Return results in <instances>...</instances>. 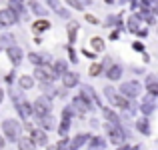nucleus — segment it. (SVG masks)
<instances>
[{
	"label": "nucleus",
	"instance_id": "1",
	"mask_svg": "<svg viewBox=\"0 0 158 150\" xmlns=\"http://www.w3.org/2000/svg\"><path fill=\"white\" fill-rule=\"evenodd\" d=\"M32 112H34L38 118H44V116H50V102L46 98H38L32 106Z\"/></svg>",
	"mask_w": 158,
	"mask_h": 150
},
{
	"label": "nucleus",
	"instance_id": "2",
	"mask_svg": "<svg viewBox=\"0 0 158 150\" xmlns=\"http://www.w3.org/2000/svg\"><path fill=\"white\" fill-rule=\"evenodd\" d=\"M12 100H14V104H16V108H18L20 116H22V118H28V116H30V112H32L30 104H28L24 98H20L18 94H14V92H12Z\"/></svg>",
	"mask_w": 158,
	"mask_h": 150
},
{
	"label": "nucleus",
	"instance_id": "3",
	"mask_svg": "<svg viewBox=\"0 0 158 150\" xmlns=\"http://www.w3.org/2000/svg\"><path fill=\"white\" fill-rule=\"evenodd\" d=\"M2 128H4V134H6L10 140L18 138V134H20V124L18 122H14V120H4Z\"/></svg>",
	"mask_w": 158,
	"mask_h": 150
},
{
	"label": "nucleus",
	"instance_id": "4",
	"mask_svg": "<svg viewBox=\"0 0 158 150\" xmlns=\"http://www.w3.org/2000/svg\"><path fill=\"white\" fill-rule=\"evenodd\" d=\"M106 96H108V102H110L112 106H116V108H128V100L124 98V96H120V94L112 92L110 88H106Z\"/></svg>",
	"mask_w": 158,
	"mask_h": 150
},
{
	"label": "nucleus",
	"instance_id": "5",
	"mask_svg": "<svg viewBox=\"0 0 158 150\" xmlns=\"http://www.w3.org/2000/svg\"><path fill=\"white\" fill-rule=\"evenodd\" d=\"M34 78H38V80H42V82H54L56 80V74H54V70L52 68H36V72H34Z\"/></svg>",
	"mask_w": 158,
	"mask_h": 150
},
{
	"label": "nucleus",
	"instance_id": "6",
	"mask_svg": "<svg viewBox=\"0 0 158 150\" xmlns=\"http://www.w3.org/2000/svg\"><path fill=\"white\" fill-rule=\"evenodd\" d=\"M106 132H108V136H110V142H112V144H122L124 134H122V130H120L118 126H114V124H108V126H106Z\"/></svg>",
	"mask_w": 158,
	"mask_h": 150
},
{
	"label": "nucleus",
	"instance_id": "7",
	"mask_svg": "<svg viewBox=\"0 0 158 150\" xmlns=\"http://www.w3.org/2000/svg\"><path fill=\"white\" fill-rule=\"evenodd\" d=\"M16 22V14L14 10H0V26H12Z\"/></svg>",
	"mask_w": 158,
	"mask_h": 150
},
{
	"label": "nucleus",
	"instance_id": "8",
	"mask_svg": "<svg viewBox=\"0 0 158 150\" xmlns=\"http://www.w3.org/2000/svg\"><path fill=\"white\" fill-rule=\"evenodd\" d=\"M122 92L126 94V96H138V92H140V84L138 82H126V84H122ZM124 96V98H126Z\"/></svg>",
	"mask_w": 158,
	"mask_h": 150
},
{
	"label": "nucleus",
	"instance_id": "9",
	"mask_svg": "<svg viewBox=\"0 0 158 150\" xmlns=\"http://www.w3.org/2000/svg\"><path fill=\"white\" fill-rule=\"evenodd\" d=\"M28 130H30V136H32V142H36V144H46V134H44L40 128H32V126H28Z\"/></svg>",
	"mask_w": 158,
	"mask_h": 150
},
{
	"label": "nucleus",
	"instance_id": "10",
	"mask_svg": "<svg viewBox=\"0 0 158 150\" xmlns=\"http://www.w3.org/2000/svg\"><path fill=\"white\" fill-rule=\"evenodd\" d=\"M74 106L80 108L82 112H88L90 108H92V102H88L86 96H78V98H74Z\"/></svg>",
	"mask_w": 158,
	"mask_h": 150
},
{
	"label": "nucleus",
	"instance_id": "11",
	"mask_svg": "<svg viewBox=\"0 0 158 150\" xmlns=\"http://www.w3.org/2000/svg\"><path fill=\"white\" fill-rule=\"evenodd\" d=\"M76 84H78V74L66 72L64 74V86H66V88H72V86H76Z\"/></svg>",
	"mask_w": 158,
	"mask_h": 150
},
{
	"label": "nucleus",
	"instance_id": "12",
	"mask_svg": "<svg viewBox=\"0 0 158 150\" xmlns=\"http://www.w3.org/2000/svg\"><path fill=\"white\" fill-rule=\"evenodd\" d=\"M8 56L12 58L14 64H20V60H22V52H20V48H14V46L8 48Z\"/></svg>",
	"mask_w": 158,
	"mask_h": 150
},
{
	"label": "nucleus",
	"instance_id": "13",
	"mask_svg": "<svg viewBox=\"0 0 158 150\" xmlns=\"http://www.w3.org/2000/svg\"><path fill=\"white\" fill-rule=\"evenodd\" d=\"M120 74H122V68L118 64H112V68H108V78L110 80H118Z\"/></svg>",
	"mask_w": 158,
	"mask_h": 150
},
{
	"label": "nucleus",
	"instance_id": "14",
	"mask_svg": "<svg viewBox=\"0 0 158 150\" xmlns=\"http://www.w3.org/2000/svg\"><path fill=\"white\" fill-rule=\"evenodd\" d=\"M48 28H50V22H48V20H38V22L32 24V30L34 32H42V30H48Z\"/></svg>",
	"mask_w": 158,
	"mask_h": 150
},
{
	"label": "nucleus",
	"instance_id": "15",
	"mask_svg": "<svg viewBox=\"0 0 158 150\" xmlns=\"http://www.w3.org/2000/svg\"><path fill=\"white\" fill-rule=\"evenodd\" d=\"M18 148L20 150H34V142L30 138H20L18 140Z\"/></svg>",
	"mask_w": 158,
	"mask_h": 150
},
{
	"label": "nucleus",
	"instance_id": "16",
	"mask_svg": "<svg viewBox=\"0 0 158 150\" xmlns=\"http://www.w3.org/2000/svg\"><path fill=\"white\" fill-rule=\"evenodd\" d=\"M86 138H88V136H86V134H80V136H76V138L72 140V144H70V146H68V150H76V148L80 146V144L84 142Z\"/></svg>",
	"mask_w": 158,
	"mask_h": 150
},
{
	"label": "nucleus",
	"instance_id": "17",
	"mask_svg": "<svg viewBox=\"0 0 158 150\" xmlns=\"http://www.w3.org/2000/svg\"><path fill=\"white\" fill-rule=\"evenodd\" d=\"M76 30H78V24H76V22H70V26H68V36H70V42H74V38H76Z\"/></svg>",
	"mask_w": 158,
	"mask_h": 150
},
{
	"label": "nucleus",
	"instance_id": "18",
	"mask_svg": "<svg viewBox=\"0 0 158 150\" xmlns=\"http://www.w3.org/2000/svg\"><path fill=\"white\" fill-rule=\"evenodd\" d=\"M32 84H34V82H32L30 76H22V78H20V86H22V88H30Z\"/></svg>",
	"mask_w": 158,
	"mask_h": 150
},
{
	"label": "nucleus",
	"instance_id": "19",
	"mask_svg": "<svg viewBox=\"0 0 158 150\" xmlns=\"http://www.w3.org/2000/svg\"><path fill=\"white\" fill-rule=\"evenodd\" d=\"M40 122H42V126H44V128H52V126H54L52 116H44V118H40Z\"/></svg>",
	"mask_w": 158,
	"mask_h": 150
},
{
	"label": "nucleus",
	"instance_id": "20",
	"mask_svg": "<svg viewBox=\"0 0 158 150\" xmlns=\"http://www.w3.org/2000/svg\"><path fill=\"white\" fill-rule=\"evenodd\" d=\"M52 70H54V74H56V76H58V74H60V72H64V70H66V64H64V62H56Z\"/></svg>",
	"mask_w": 158,
	"mask_h": 150
},
{
	"label": "nucleus",
	"instance_id": "21",
	"mask_svg": "<svg viewBox=\"0 0 158 150\" xmlns=\"http://www.w3.org/2000/svg\"><path fill=\"white\" fill-rule=\"evenodd\" d=\"M30 60L34 62V64H38V68H40V66L44 64V58L40 56V54H30Z\"/></svg>",
	"mask_w": 158,
	"mask_h": 150
},
{
	"label": "nucleus",
	"instance_id": "22",
	"mask_svg": "<svg viewBox=\"0 0 158 150\" xmlns=\"http://www.w3.org/2000/svg\"><path fill=\"white\" fill-rule=\"evenodd\" d=\"M138 130L144 132V134H148V132H150V128H148V122H146V120H140V122H138Z\"/></svg>",
	"mask_w": 158,
	"mask_h": 150
},
{
	"label": "nucleus",
	"instance_id": "23",
	"mask_svg": "<svg viewBox=\"0 0 158 150\" xmlns=\"http://www.w3.org/2000/svg\"><path fill=\"white\" fill-rule=\"evenodd\" d=\"M92 46H94V50H104V42H102L100 38H94L92 40Z\"/></svg>",
	"mask_w": 158,
	"mask_h": 150
},
{
	"label": "nucleus",
	"instance_id": "24",
	"mask_svg": "<svg viewBox=\"0 0 158 150\" xmlns=\"http://www.w3.org/2000/svg\"><path fill=\"white\" fill-rule=\"evenodd\" d=\"M30 6H32V8H34V10H36V12H38V14H44V10H42V6H40V4H36V2H32V4H30Z\"/></svg>",
	"mask_w": 158,
	"mask_h": 150
},
{
	"label": "nucleus",
	"instance_id": "25",
	"mask_svg": "<svg viewBox=\"0 0 158 150\" xmlns=\"http://www.w3.org/2000/svg\"><path fill=\"white\" fill-rule=\"evenodd\" d=\"M98 72H100V66H98V64H94L92 68H90V74L94 76V74H98Z\"/></svg>",
	"mask_w": 158,
	"mask_h": 150
},
{
	"label": "nucleus",
	"instance_id": "26",
	"mask_svg": "<svg viewBox=\"0 0 158 150\" xmlns=\"http://www.w3.org/2000/svg\"><path fill=\"white\" fill-rule=\"evenodd\" d=\"M104 114H106V118H108V120H114V122H116V120H118V118H116V116H114V114H112V112H110V110H106V112H104Z\"/></svg>",
	"mask_w": 158,
	"mask_h": 150
},
{
	"label": "nucleus",
	"instance_id": "27",
	"mask_svg": "<svg viewBox=\"0 0 158 150\" xmlns=\"http://www.w3.org/2000/svg\"><path fill=\"white\" fill-rule=\"evenodd\" d=\"M2 146H4V140H2V138H0V150H2Z\"/></svg>",
	"mask_w": 158,
	"mask_h": 150
},
{
	"label": "nucleus",
	"instance_id": "28",
	"mask_svg": "<svg viewBox=\"0 0 158 150\" xmlns=\"http://www.w3.org/2000/svg\"><path fill=\"white\" fill-rule=\"evenodd\" d=\"M0 100H2V90H0Z\"/></svg>",
	"mask_w": 158,
	"mask_h": 150
}]
</instances>
